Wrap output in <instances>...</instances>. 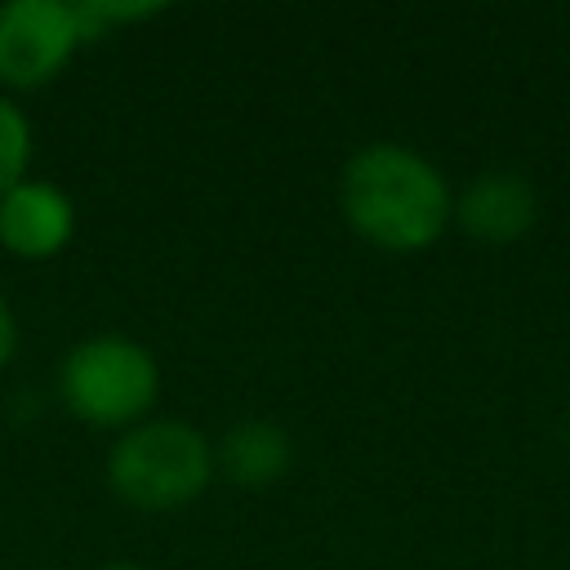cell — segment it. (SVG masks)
<instances>
[{
    "mask_svg": "<svg viewBox=\"0 0 570 570\" xmlns=\"http://www.w3.org/2000/svg\"><path fill=\"white\" fill-rule=\"evenodd\" d=\"M539 218V191L517 169H481L454 191V223L481 245H512Z\"/></svg>",
    "mask_w": 570,
    "mask_h": 570,
    "instance_id": "cell-6",
    "label": "cell"
},
{
    "mask_svg": "<svg viewBox=\"0 0 570 570\" xmlns=\"http://www.w3.org/2000/svg\"><path fill=\"white\" fill-rule=\"evenodd\" d=\"M214 468L240 490L276 485L294 468V436L276 419H236L214 445Z\"/></svg>",
    "mask_w": 570,
    "mask_h": 570,
    "instance_id": "cell-7",
    "label": "cell"
},
{
    "mask_svg": "<svg viewBox=\"0 0 570 570\" xmlns=\"http://www.w3.org/2000/svg\"><path fill=\"white\" fill-rule=\"evenodd\" d=\"M71 9H76V22H80V40L98 45V40H107V36L134 27V22L160 18L169 4H160V0H76Z\"/></svg>",
    "mask_w": 570,
    "mask_h": 570,
    "instance_id": "cell-9",
    "label": "cell"
},
{
    "mask_svg": "<svg viewBox=\"0 0 570 570\" xmlns=\"http://www.w3.org/2000/svg\"><path fill=\"white\" fill-rule=\"evenodd\" d=\"M214 472V441L187 419H142L107 450V490L134 512L191 508Z\"/></svg>",
    "mask_w": 570,
    "mask_h": 570,
    "instance_id": "cell-2",
    "label": "cell"
},
{
    "mask_svg": "<svg viewBox=\"0 0 570 570\" xmlns=\"http://www.w3.org/2000/svg\"><path fill=\"white\" fill-rule=\"evenodd\" d=\"M13 356H18V316H13L9 298L0 294V370H4Z\"/></svg>",
    "mask_w": 570,
    "mask_h": 570,
    "instance_id": "cell-10",
    "label": "cell"
},
{
    "mask_svg": "<svg viewBox=\"0 0 570 570\" xmlns=\"http://www.w3.org/2000/svg\"><path fill=\"white\" fill-rule=\"evenodd\" d=\"M76 236V200L49 183L27 178L0 196V249L22 263L58 258Z\"/></svg>",
    "mask_w": 570,
    "mask_h": 570,
    "instance_id": "cell-5",
    "label": "cell"
},
{
    "mask_svg": "<svg viewBox=\"0 0 570 570\" xmlns=\"http://www.w3.org/2000/svg\"><path fill=\"white\" fill-rule=\"evenodd\" d=\"M85 49L76 9L67 0H4L0 4V89L31 94L53 85Z\"/></svg>",
    "mask_w": 570,
    "mask_h": 570,
    "instance_id": "cell-4",
    "label": "cell"
},
{
    "mask_svg": "<svg viewBox=\"0 0 570 570\" xmlns=\"http://www.w3.org/2000/svg\"><path fill=\"white\" fill-rule=\"evenodd\" d=\"M58 401L89 428L129 432L160 401L156 352L129 334H89L58 361Z\"/></svg>",
    "mask_w": 570,
    "mask_h": 570,
    "instance_id": "cell-3",
    "label": "cell"
},
{
    "mask_svg": "<svg viewBox=\"0 0 570 570\" xmlns=\"http://www.w3.org/2000/svg\"><path fill=\"white\" fill-rule=\"evenodd\" d=\"M338 214L383 254H423L454 223V191L423 151L379 138L343 160Z\"/></svg>",
    "mask_w": 570,
    "mask_h": 570,
    "instance_id": "cell-1",
    "label": "cell"
},
{
    "mask_svg": "<svg viewBox=\"0 0 570 570\" xmlns=\"http://www.w3.org/2000/svg\"><path fill=\"white\" fill-rule=\"evenodd\" d=\"M31 160H36L31 116L9 94H0V196L31 178Z\"/></svg>",
    "mask_w": 570,
    "mask_h": 570,
    "instance_id": "cell-8",
    "label": "cell"
},
{
    "mask_svg": "<svg viewBox=\"0 0 570 570\" xmlns=\"http://www.w3.org/2000/svg\"><path fill=\"white\" fill-rule=\"evenodd\" d=\"M98 570H147V566H138V561H107V566H98Z\"/></svg>",
    "mask_w": 570,
    "mask_h": 570,
    "instance_id": "cell-11",
    "label": "cell"
}]
</instances>
